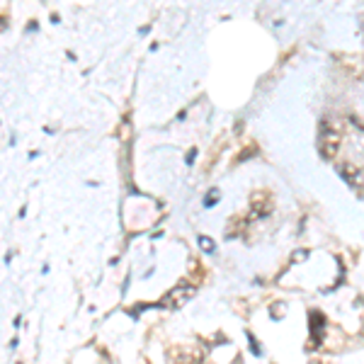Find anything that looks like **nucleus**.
I'll list each match as a JSON object with an SVG mask.
<instances>
[{
	"instance_id": "1",
	"label": "nucleus",
	"mask_w": 364,
	"mask_h": 364,
	"mask_svg": "<svg viewBox=\"0 0 364 364\" xmlns=\"http://www.w3.org/2000/svg\"><path fill=\"white\" fill-rule=\"evenodd\" d=\"M192 296H194V287L182 282V284L172 287V289L168 291V294H165V296L155 303V306H158V308H170V311H177V308H182V306H185Z\"/></svg>"
},
{
	"instance_id": "2",
	"label": "nucleus",
	"mask_w": 364,
	"mask_h": 364,
	"mask_svg": "<svg viewBox=\"0 0 364 364\" xmlns=\"http://www.w3.org/2000/svg\"><path fill=\"white\" fill-rule=\"evenodd\" d=\"M318 150L325 160H333L338 158L340 153V131H323V139L318 144Z\"/></svg>"
},
{
	"instance_id": "3",
	"label": "nucleus",
	"mask_w": 364,
	"mask_h": 364,
	"mask_svg": "<svg viewBox=\"0 0 364 364\" xmlns=\"http://www.w3.org/2000/svg\"><path fill=\"white\" fill-rule=\"evenodd\" d=\"M323 328H325V316L321 311H311L308 313V330H311V343L308 347H316L323 338Z\"/></svg>"
},
{
	"instance_id": "4",
	"label": "nucleus",
	"mask_w": 364,
	"mask_h": 364,
	"mask_svg": "<svg viewBox=\"0 0 364 364\" xmlns=\"http://www.w3.org/2000/svg\"><path fill=\"white\" fill-rule=\"evenodd\" d=\"M270 212H272V199L262 192H255L253 199H250V216L248 218H260L265 214H270Z\"/></svg>"
},
{
	"instance_id": "5",
	"label": "nucleus",
	"mask_w": 364,
	"mask_h": 364,
	"mask_svg": "<svg viewBox=\"0 0 364 364\" xmlns=\"http://www.w3.org/2000/svg\"><path fill=\"white\" fill-rule=\"evenodd\" d=\"M338 172H340V177H345L350 185H355V182H360V168L355 165V163H350V160H345V163H340L338 165Z\"/></svg>"
},
{
	"instance_id": "6",
	"label": "nucleus",
	"mask_w": 364,
	"mask_h": 364,
	"mask_svg": "<svg viewBox=\"0 0 364 364\" xmlns=\"http://www.w3.org/2000/svg\"><path fill=\"white\" fill-rule=\"evenodd\" d=\"M170 360H172L175 364H194L197 355H194V352H190V350H182V347H172Z\"/></svg>"
},
{
	"instance_id": "7",
	"label": "nucleus",
	"mask_w": 364,
	"mask_h": 364,
	"mask_svg": "<svg viewBox=\"0 0 364 364\" xmlns=\"http://www.w3.org/2000/svg\"><path fill=\"white\" fill-rule=\"evenodd\" d=\"M245 338H248V345H250V352H253L255 357H260V355H262V347H260V343H257V338H255V335H253L250 330L245 333Z\"/></svg>"
},
{
	"instance_id": "8",
	"label": "nucleus",
	"mask_w": 364,
	"mask_h": 364,
	"mask_svg": "<svg viewBox=\"0 0 364 364\" xmlns=\"http://www.w3.org/2000/svg\"><path fill=\"white\" fill-rule=\"evenodd\" d=\"M199 248H202L204 253H209V255H212V253L216 250V243H214L209 236H199Z\"/></svg>"
},
{
	"instance_id": "9",
	"label": "nucleus",
	"mask_w": 364,
	"mask_h": 364,
	"mask_svg": "<svg viewBox=\"0 0 364 364\" xmlns=\"http://www.w3.org/2000/svg\"><path fill=\"white\" fill-rule=\"evenodd\" d=\"M218 194H221V192H218L216 187H212V190L207 192V199H204V207H207V209H212V207L216 204V202H218Z\"/></svg>"
},
{
	"instance_id": "10",
	"label": "nucleus",
	"mask_w": 364,
	"mask_h": 364,
	"mask_svg": "<svg viewBox=\"0 0 364 364\" xmlns=\"http://www.w3.org/2000/svg\"><path fill=\"white\" fill-rule=\"evenodd\" d=\"M270 311H272V318H275V321H279V318H284L287 306H284V303H272V308H270Z\"/></svg>"
},
{
	"instance_id": "11",
	"label": "nucleus",
	"mask_w": 364,
	"mask_h": 364,
	"mask_svg": "<svg viewBox=\"0 0 364 364\" xmlns=\"http://www.w3.org/2000/svg\"><path fill=\"white\" fill-rule=\"evenodd\" d=\"M306 257H308V250H296V253H294V257H291V260H294V262H299V260H301V262H303V260H306Z\"/></svg>"
},
{
	"instance_id": "12",
	"label": "nucleus",
	"mask_w": 364,
	"mask_h": 364,
	"mask_svg": "<svg viewBox=\"0 0 364 364\" xmlns=\"http://www.w3.org/2000/svg\"><path fill=\"white\" fill-rule=\"evenodd\" d=\"M194 155H197V148H192V150L187 153V165H192V163H194Z\"/></svg>"
}]
</instances>
